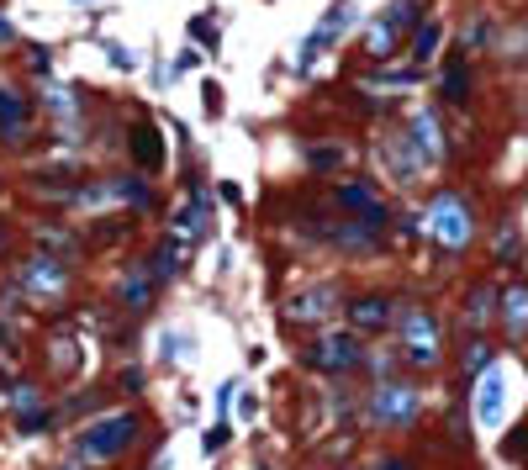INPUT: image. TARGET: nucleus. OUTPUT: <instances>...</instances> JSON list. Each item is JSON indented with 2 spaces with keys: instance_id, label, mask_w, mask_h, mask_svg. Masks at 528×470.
<instances>
[{
  "instance_id": "1",
  "label": "nucleus",
  "mask_w": 528,
  "mask_h": 470,
  "mask_svg": "<svg viewBox=\"0 0 528 470\" xmlns=\"http://www.w3.org/2000/svg\"><path fill=\"white\" fill-rule=\"evenodd\" d=\"M138 439V423L127 418V412H117V418H101V423H90L80 439H74V449H80L85 460H117L122 449Z\"/></svg>"
},
{
  "instance_id": "2",
  "label": "nucleus",
  "mask_w": 528,
  "mask_h": 470,
  "mask_svg": "<svg viewBox=\"0 0 528 470\" xmlns=\"http://www.w3.org/2000/svg\"><path fill=\"white\" fill-rule=\"evenodd\" d=\"M402 354L412 365H423V370L439 360V323H433L428 312H407L402 317Z\"/></svg>"
},
{
  "instance_id": "3",
  "label": "nucleus",
  "mask_w": 528,
  "mask_h": 470,
  "mask_svg": "<svg viewBox=\"0 0 528 470\" xmlns=\"http://www.w3.org/2000/svg\"><path fill=\"white\" fill-rule=\"evenodd\" d=\"M428 233L439 238V243H449V249L470 243V212H465V201H460V196H439V201H433Z\"/></svg>"
},
{
  "instance_id": "4",
  "label": "nucleus",
  "mask_w": 528,
  "mask_h": 470,
  "mask_svg": "<svg viewBox=\"0 0 528 470\" xmlns=\"http://www.w3.org/2000/svg\"><path fill=\"white\" fill-rule=\"evenodd\" d=\"M307 360L317 370H354L360 365V344H354L349 333H328V338H317V344L307 349Z\"/></svg>"
},
{
  "instance_id": "5",
  "label": "nucleus",
  "mask_w": 528,
  "mask_h": 470,
  "mask_svg": "<svg viewBox=\"0 0 528 470\" xmlns=\"http://www.w3.org/2000/svg\"><path fill=\"white\" fill-rule=\"evenodd\" d=\"M338 206H344V212H354V217L365 222V228H381V222H386V206H381V196H375L370 185H360V180L338 185Z\"/></svg>"
},
{
  "instance_id": "6",
  "label": "nucleus",
  "mask_w": 528,
  "mask_h": 470,
  "mask_svg": "<svg viewBox=\"0 0 528 470\" xmlns=\"http://www.w3.org/2000/svg\"><path fill=\"white\" fill-rule=\"evenodd\" d=\"M354 27V6H349V0H344V6H333L328 16H323V27H317L312 32V43H307V53H301V69H307L312 59H317V53H323L328 43H333V37H344Z\"/></svg>"
},
{
  "instance_id": "7",
  "label": "nucleus",
  "mask_w": 528,
  "mask_h": 470,
  "mask_svg": "<svg viewBox=\"0 0 528 470\" xmlns=\"http://www.w3.org/2000/svg\"><path fill=\"white\" fill-rule=\"evenodd\" d=\"M375 418L381 423H412L418 418V391L412 386H386L381 397H375Z\"/></svg>"
},
{
  "instance_id": "8",
  "label": "nucleus",
  "mask_w": 528,
  "mask_h": 470,
  "mask_svg": "<svg viewBox=\"0 0 528 470\" xmlns=\"http://www.w3.org/2000/svg\"><path fill=\"white\" fill-rule=\"evenodd\" d=\"M64 265H59V259H32V265L22 270V286L32 291V296H59L64 291Z\"/></svg>"
},
{
  "instance_id": "9",
  "label": "nucleus",
  "mask_w": 528,
  "mask_h": 470,
  "mask_svg": "<svg viewBox=\"0 0 528 470\" xmlns=\"http://www.w3.org/2000/svg\"><path fill=\"white\" fill-rule=\"evenodd\" d=\"M333 307H338V291L333 286L301 291V296H291V323H317V317H328Z\"/></svg>"
},
{
  "instance_id": "10",
  "label": "nucleus",
  "mask_w": 528,
  "mask_h": 470,
  "mask_svg": "<svg viewBox=\"0 0 528 470\" xmlns=\"http://www.w3.org/2000/svg\"><path fill=\"white\" fill-rule=\"evenodd\" d=\"M497 307H502L507 338H523V333H528V286H507V291L497 296Z\"/></svg>"
},
{
  "instance_id": "11",
  "label": "nucleus",
  "mask_w": 528,
  "mask_h": 470,
  "mask_svg": "<svg viewBox=\"0 0 528 470\" xmlns=\"http://www.w3.org/2000/svg\"><path fill=\"white\" fill-rule=\"evenodd\" d=\"M349 323L360 328V333L386 328V323H391V302H386V296H360V302L349 307Z\"/></svg>"
},
{
  "instance_id": "12",
  "label": "nucleus",
  "mask_w": 528,
  "mask_h": 470,
  "mask_svg": "<svg viewBox=\"0 0 528 470\" xmlns=\"http://www.w3.org/2000/svg\"><path fill=\"white\" fill-rule=\"evenodd\" d=\"M476 418L492 428L502 418V370H486L481 375V402H476Z\"/></svg>"
},
{
  "instance_id": "13",
  "label": "nucleus",
  "mask_w": 528,
  "mask_h": 470,
  "mask_svg": "<svg viewBox=\"0 0 528 470\" xmlns=\"http://www.w3.org/2000/svg\"><path fill=\"white\" fill-rule=\"evenodd\" d=\"M412 154H418V164H433V159H439V133H433V117H418V122H412Z\"/></svg>"
},
{
  "instance_id": "14",
  "label": "nucleus",
  "mask_w": 528,
  "mask_h": 470,
  "mask_svg": "<svg viewBox=\"0 0 528 470\" xmlns=\"http://www.w3.org/2000/svg\"><path fill=\"white\" fill-rule=\"evenodd\" d=\"M122 302L127 307H148V302H154V280H148V270H132L122 280Z\"/></svg>"
},
{
  "instance_id": "15",
  "label": "nucleus",
  "mask_w": 528,
  "mask_h": 470,
  "mask_svg": "<svg viewBox=\"0 0 528 470\" xmlns=\"http://www.w3.org/2000/svg\"><path fill=\"white\" fill-rule=\"evenodd\" d=\"M0 127H6V133H22L27 127V106L11 96V90H0Z\"/></svg>"
},
{
  "instance_id": "16",
  "label": "nucleus",
  "mask_w": 528,
  "mask_h": 470,
  "mask_svg": "<svg viewBox=\"0 0 528 470\" xmlns=\"http://www.w3.org/2000/svg\"><path fill=\"white\" fill-rule=\"evenodd\" d=\"M132 148H138V164L143 169H159V133H154V127H138V143H132Z\"/></svg>"
},
{
  "instance_id": "17",
  "label": "nucleus",
  "mask_w": 528,
  "mask_h": 470,
  "mask_svg": "<svg viewBox=\"0 0 528 470\" xmlns=\"http://www.w3.org/2000/svg\"><path fill=\"white\" fill-rule=\"evenodd\" d=\"M201 222H206V196H196L191 206H185L180 222H175V233H180V238H196V233H201Z\"/></svg>"
},
{
  "instance_id": "18",
  "label": "nucleus",
  "mask_w": 528,
  "mask_h": 470,
  "mask_svg": "<svg viewBox=\"0 0 528 470\" xmlns=\"http://www.w3.org/2000/svg\"><path fill=\"white\" fill-rule=\"evenodd\" d=\"M396 32H402L396 22H386V27H370V53H391V48H396Z\"/></svg>"
},
{
  "instance_id": "19",
  "label": "nucleus",
  "mask_w": 528,
  "mask_h": 470,
  "mask_svg": "<svg viewBox=\"0 0 528 470\" xmlns=\"http://www.w3.org/2000/svg\"><path fill=\"white\" fill-rule=\"evenodd\" d=\"M433 48H439V27H423L412 37V53H418V59H433Z\"/></svg>"
},
{
  "instance_id": "20",
  "label": "nucleus",
  "mask_w": 528,
  "mask_h": 470,
  "mask_svg": "<svg viewBox=\"0 0 528 470\" xmlns=\"http://www.w3.org/2000/svg\"><path fill=\"white\" fill-rule=\"evenodd\" d=\"M492 302H497V291H476V302H470V312H465V317H470V323H486V317H492L486 307H492Z\"/></svg>"
},
{
  "instance_id": "21",
  "label": "nucleus",
  "mask_w": 528,
  "mask_h": 470,
  "mask_svg": "<svg viewBox=\"0 0 528 470\" xmlns=\"http://www.w3.org/2000/svg\"><path fill=\"white\" fill-rule=\"evenodd\" d=\"M344 164V148H312V169H338Z\"/></svg>"
},
{
  "instance_id": "22",
  "label": "nucleus",
  "mask_w": 528,
  "mask_h": 470,
  "mask_svg": "<svg viewBox=\"0 0 528 470\" xmlns=\"http://www.w3.org/2000/svg\"><path fill=\"white\" fill-rule=\"evenodd\" d=\"M502 455H513V460H528V428H518L513 439H502Z\"/></svg>"
},
{
  "instance_id": "23",
  "label": "nucleus",
  "mask_w": 528,
  "mask_h": 470,
  "mask_svg": "<svg viewBox=\"0 0 528 470\" xmlns=\"http://www.w3.org/2000/svg\"><path fill=\"white\" fill-rule=\"evenodd\" d=\"M486 360H492V349H486V344H470L465 349V370H486Z\"/></svg>"
},
{
  "instance_id": "24",
  "label": "nucleus",
  "mask_w": 528,
  "mask_h": 470,
  "mask_svg": "<svg viewBox=\"0 0 528 470\" xmlns=\"http://www.w3.org/2000/svg\"><path fill=\"white\" fill-rule=\"evenodd\" d=\"M16 349H22V344H16V333L0 328V360H16Z\"/></svg>"
},
{
  "instance_id": "25",
  "label": "nucleus",
  "mask_w": 528,
  "mask_h": 470,
  "mask_svg": "<svg viewBox=\"0 0 528 470\" xmlns=\"http://www.w3.org/2000/svg\"><path fill=\"white\" fill-rule=\"evenodd\" d=\"M444 85H449V96H460V90H465V69L449 64V80H444Z\"/></svg>"
},
{
  "instance_id": "26",
  "label": "nucleus",
  "mask_w": 528,
  "mask_h": 470,
  "mask_svg": "<svg viewBox=\"0 0 528 470\" xmlns=\"http://www.w3.org/2000/svg\"><path fill=\"white\" fill-rule=\"evenodd\" d=\"M191 37H196V43H217V32H212V27H206V22H201V16H196V22H191Z\"/></svg>"
},
{
  "instance_id": "27",
  "label": "nucleus",
  "mask_w": 528,
  "mask_h": 470,
  "mask_svg": "<svg viewBox=\"0 0 528 470\" xmlns=\"http://www.w3.org/2000/svg\"><path fill=\"white\" fill-rule=\"evenodd\" d=\"M111 64H117V69H132L138 59H132V48H111Z\"/></svg>"
},
{
  "instance_id": "28",
  "label": "nucleus",
  "mask_w": 528,
  "mask_h": 470,
  "mask_svg": "<svg viewBox=\"0 0 528 470\" xmlns=\"http://www.w3.org/2000/svg\"><path fill=\"white\" fill-rule=\"evenodd\" d=\"M386 470H407V465H396V460H391V465H386Z\"/></svg>"
}]
</instances>
